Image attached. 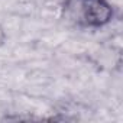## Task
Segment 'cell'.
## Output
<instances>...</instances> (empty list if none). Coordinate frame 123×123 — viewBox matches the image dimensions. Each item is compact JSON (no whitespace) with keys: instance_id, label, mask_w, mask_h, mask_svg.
Here are the masks:
<instances>
[{"instance_id":"1","label":"cell","mask_w":123,"mask_h":123,"mask_svg":"<svg viewBox=\"0 0 123 123\" xmlns=\"http://www.w3.org/2000/svg\"><path fill=\"white\" fill-rule=\"evenodd\" d=\"M113 5L109 0H65L62 18L70 25L83 29H98L111 22Z\"/></svg>"},{"instance_id":"2","label":"cell","mask_w":123,"mask_h":123,"mask_svg":"<svg viewBox=\"0 0 123 123\" xmlns=\"http://www.w3.org/2000/svg\"><path fill=\"white\" fill-rule=\"evenodd\" d=\"M5 42H6V31H5V28L2 25H0V48L5 45Z\"/></svg>"}]
</instances>
